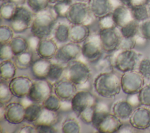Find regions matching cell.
<instances>
[{"instance_id":"6da1fadb","label":"cell","mask_w":150,"mask_h":133,"mask_svg":"<svg viewBox=\"0 0 150 133\" xmlns=\"http://www.w3.org/2000/svg\"><path fill=\"white\" fill-rule=\"evenodd\" d=\"M97 98L87 90L77 91L70 101L71 110L84 123L90 124L97 103Z\"/></svg>"},{"instance_id":"7a4b0ae2","label":"cell","mask_w":150,"mask_h":133,"mask_svg":"<svg viewBox=\"0 0 150 133\" xmlns=\"http://www.w3.org/2000/svg\"><path fill=\"white\" fill-rule=\"evenodd\" d=\"M96 93L106 99L114 98L121 90V76L114 71L100 73L93 83Z\"/></svg>"},{"instance_id":"3957f363","label":"cell","mask_w":150,"mask_h":133,"mask_svg":"<svg viewBox=\"0 0 150 133\" xmlns=\"http://www.w3.org/2000/svg\"><path fill=\"white\" fill-rule=\"evenodd\" d=\"M57 18L53 8H47L35 13L30 26L32 35L39 39L50 37L57 25Z\"/></svg>"},{"instance_id":"277c9868","label":"cell","mask_w":150,"mask_h":133,"mask_svg":"<svg viewBox=\"0 0 150 133\" xmlns=\"http://www.w3.org/2000/svg\"><path fill=\"white\" fill-rule=\"evenodd\" d=\"M64 77L84 90L91 77V70L87 64L76 59L66 64Z\"/></svg>"},{"instance_id":"5b68a950","label":"cell","mask_w":150,"mask_h":133,"mask_svg":"<svg viewBox=\"0 0 150 133\" xmlns=\"http://www.w3.org/2000/svg\"><path fill=\"white\" fill-rule=\"evenodd\" d=\"M142 56V53L133 49L118 50L114 55V68L122 73L134 70L138 68Z\"/></svg>"},{"instance_id":"8992f818","label":"cell","mask_w":150,"mask_h":133,"mask_svg":"<svg viewBox=\"0 0 150 133\" xmlns=\"http://www.w3.org/2000/svg\"><path fill=\"white\" fill-rule=\"evenodd\" d=\"M94 18L88 3L79 1L72 3L66 15L67 21L72 25H88Z\"/></svg>"},{"instance_id":"52a82bcc","label":"cell","mask_w":150,"mask_h":133,"mask_svg":"<svg viewBox=\"0 0 150 133\" xmlns=\"http://www.w3.org/2000/svg\"><path fill=\"white\" fill-rule=\"evenodd\" d=\"M98 35L104 53H112L120 49L122 36L117 27L100 29Z\"/></svg>"},{"instance_id":"ba28073f","label":"cell","mask_w":150,"mask_h":133,"mask_svg":"<svg viewBox=\"0 0 150 133\" xmlns=\"http://www.w3.org/2000/svg\"><path fill=\"white\" fill-rule=\"evenodd\" d=\"M98 33L90 34L81 45V55L90 63L96 62L103 55Z\"/></svg>"},{"instance_id":"9c48e42d","label":"cell","mask_w":150,"mask_h":133,"mask_svg":"<svg viewBox=\"0 0 150 133\" xmlns=\"http://www.w3.org/2000/svg\"><path fill=\"white\" fill-rule=\"evenodd\" d=\"M30 9L21 5H18L12 18L11 27L15 33H22L30 28L35 13Z\"/></svg>"},{"instance_id":"30bf717a","label":"cell","mask_w":150,"mask_h":133,"mask_svg":"<svg viewBox=\"0 0 150 133\" xmlns=\"http://www.w3.org/2000/svg\"><path fill=\"white\" fill-rule=\"evenodd\" d=\"M144 84V78L137 70L123 73L121 76L122 91L128 95L138 93Z\"/></svg>"},{"instance_id":"8fae6325","label":"cell","mask_w":150,"mask_h":133,"mask_svg":"<svg viewBox=\"0 0 150 133\" xmlns=\"http://www.w3.org/2000/svg\"><path fill=\"white\" fill-rule=\"evenodd\" d=\"M53 84L47 80L36 79L33 81L27 98L32 103L42 104L52 94Z\"/></svg>"},{"instance_id":"7c38bea8","label":"cell","mask_w":150,"mask_h":133,"mask_svg":"<svg viewBox=\"0 0 150 133\" xmlns=\"http://www.w3.org/2000/svg\"><path fill=\"white\" fill-rule=\"evenodd\" d=\"M80 54H81V46L70 41L58 48L54 58L57 62L66 64L71 61L76 60Z\"/></svg>"},{"instance_id":"4fadbf2b","label":"cell","mask_w":150,"mask_h":133,"mask_svg":"<svg viewBox=\"0 0 150 133\" xmlns=\"http://www.w3.org/2000/svg\"><path fill=\"white\" fill-rule=\"evenodd\" d=\"M53 93L62 101H70L77 90V86L66 77L53 84Z\"/></svg>"},{"instance_id":"5bb4252c","label":"cell","mask_w":150,"mask_h":133,"mask_svg":"<svg viewBox=\"0 0 150 133\" xmlns=\"http://www.w3.org/2000/svg\"><path fill=\"white\" fill-rule=\"evenodd\" d=\"M88 4L94 17L100 19L112 13L115 7L122 4L119 0H90Z\"/></svg>"},{"instance_id":"9a60e30c","label":"cell","mask_w":150,"mask_h":133,"mask_svg":"<svg viewBox=\"0 0 150 133\" xmlns=\"http://www.w3.org/2000/svg\"><path fill=\"white\" fill-rule=\"evenodd\" d=\"M33 81L28 76H19L12 79L9 83L13 96L18 98L27 97Z\"/></svg>"},{"instance_id":"2e32d148","label":"cell","mask_w":150,"mask_h":133,"mask_svg":"<svg viewBox=\"0 0 150 133\" xmlns=\"http://www.w3.org/2000/svg\"><path fill=\"white\" fill-rule=\"evenodd\" d=\"M129 123L137 129H145L150 127V109L146 106L134 109L129 118Z\"/></svg>"},{"instance_id":"e0dca14e","label":"cell","mask_w":150,"mask_h":133,"mask_svg":"<svg viewBox=\"0 0 150 133\" xmlns=\"http://www.w3.org/2000/svg\"><path fill=\"white\" fill-rule=\"evenodd\" d=\"M25 107L19 102H11L5 105V120L12 124H19L25 121Z\"/></svg>"},{"instance_id":"ac0fdd59","label":"cell","mask_w":150,"mask_h":133,"mask_svg":"<svg viewBox=\"0 0 150 133\" xmlns=\"http://www.w3.org/2000/svg\"><path fill=\"white\" fill-rule=\"evenodd\" d=\"M58 48L56 40L49 37L40 39L35 51L39 57L50 60L54 57Z\"/></svg>"},{"instance_id":"d6986e66","label":"cell","mask_w":150,"mask_h":133,"mask_svg":"<svg viewBox=\"0 0 150 133\" xmlns=\"http://www.w3.org/2000/svg\"><path fill=\"white\" fill-rule=\"evenodd\" d=\"M113 20L117 28H121L134 20L130 7L120 4L114 8L112 12Z\"/></svg>"},{"instance_id":"ffe728a7","label":"cell","mask_w":150,"mask_h":133,"mask_svg":"<svg viewBox=\"0 0 150 133\" xmlns=\"http://www.w3.org/2000/svg\"><path fill=\"white\" fill-rule=\"evenodd\" d=\"M52 62L49 59L39 58L33 60L30 70L36 79L46 80Z\"/></svg>"},{"instance_id":"44dd1931","label":"cell","mask_w":150,"mask_h":133,"mask_svg":"<svg viewBox=\"0 0 150 133\" xmlns=\"http://www.w3.org/2000/svg\"><path fill=\"white\" fill-rule=\"evenodd\" d=\"M134 107L126 100H120L114 103L111 107V112L120 120H129Z\"/></svg>"},{"instance_id":"7402d4cb","label":"cell","mask_w":150,"mask_h":133,"mask_svg":"<svg viewBox=\"0 0 150 133\" xmlns=\"http://www.w3.org/2000/svg\"><path fill=\"white\" fill-rule=\"evenodd\" d=\"M90 35L88 25H72L70 26V41L76 43H83Z\"/></svg>"},{"instance_id":"603a6c76","label":"cell","mask_w":150,"mask_h":133,"mask_svg":"<svg viewBox=\"0 0 150 133\" xmlns=\"http://www.w3.org/2000/svg\"><path fill=\"white\" fill-rule=\"evenodd\" d=\"M17 69L14 61L12 59L2 60L0 63L1 80L10 81L15 77Z\"/></svg>"},{"instance_id":"cb8c5ba5","label":"cell","mask_w":150,"mask_h":133,"mask_svg":"<svg viewBox=\"0 0 150 133\" xmlns=\"http://www.w3.org/2000/svg\"><path fill=\"white\" fill-rule=\"evenodd\" d=\"M59 121V114L57 111L49 110L43 108L38 120L33 123V125H55Z\"/></svg>"},{"instance_id":"d4e9b609","label":"cell","mask_w":150,"mask_h":133,"mask_svg":"<svg viewBox=\"0 0 150 133\" xmlns=\"http://www.w3.org/2000/svg\"><path fill=\"white\" fill-rule=\"evenodd\" d=\"M114 55L112 54V53H107V54L104 56L103 55L96 62L92 64H94L96 70L99 71V73L110 72L114 71Z\"/></svg>"},{"instance_id":"484cf974","label":"cell","mask_w":150,"mask_h":133,"mask_svg":"<svg viewBox=\"0 0 150 133\" xmlns=\"http://www.w3.org/2000/svg\"><path fill=\"white\" fill-rule=\"evenodd\" d=\"M13 59L18 69L26 70L30 67L33 62L32 51L28 50L18 55L15 56Z\"/></svg>"},{"instance_id":"4316f807","label":"cell","mask_w":150,"mask_h":133,"mask_svg":"<svg viewBox=\"0 0 150 133\" xmlns=\"http://www.w3.org/2000/svg\"><path fill=\"white\" fill-rule=\"evenodd\" d=\"M43 108L42 104L32 103L25 107V121L33 124L39 117Z\"/></svg>"},{"instance_id":"83f0119b","label":"cell","mask_w":150,"mask_h":133,"mask_svg":"<svg viewBox=\"0 0 150 133\" xmlns=\"http://www.w3.org/2000/svg\"><path fill=\"white\" fill-rule=\"evenodd\" d=\"M53 35L57 42L66 43L70 40V26L64 23L57 24L53 31Z\"/></svg>"},{"instance_id":"f1b7e54d","label":"cell","mask_w":150,"mask_h":133,"mask_svg":"<svg viewBox=\"0 0 150 133\" xmlns=\"http://www.w3.org/2000/svg\"><path fill=\"white\" fill-rule=\"evenodd\" d=\"M9 45L14 56L18 55L28 50L29 48L28 40L21 36L13 37L9 42Z\"/></svg>"},{"instance_id":"f546056e","label":"cell","mask_w":150,"mask_h":133,"mask_svg":"<svg viewBox=\"0 0 150 133\" xmlns=\"http://www.w3.org/2000/svg\"><path fill=\"white\" fill-rule=\"evenodd\" d=\"M64 71L65 67H64L62 64L58 62L52 63L46 80L53 84L64 77Z\"/></svg>"},{"instance_id":"4dcf8cb0","label":"cell","mask_w":150,"mask_h":133,"mask_svg":"<svg viewBox=\"0 0 150 133\" xmlns=\"http://www.w3.org/2000/svg\"><path fill=\"white\" fill-rule=\"evenodd\" d=\"M139 22L135 19L120 28V33L123 37L132 38L139 33Z\"/></svg>"},{"instance_id":"1f68e13d","label":"cell","mask_w":150,"mask_h":133,"mask_svg":"<svg viewBox=\"0 0 150 133\" xmlns=\"http://www.w3.org/2000/svg\"><path fill=\"white\" fill-rule=\"evenodd\" d=\"M18 5L9 0L4 1L1 5L0 14L2 19L11 21Z\"/></svg>"},{"instance_id":"d6a6232c","label":"cell","mask_w":150,"mask_h":133,"mask_svg":"<svg viewBox=\"0 0 150 133\" xmlns=\"http://www.w3.org/2000/svg\"><path fill=\"white\" fill-rule=\"evenodd\" d=\"M14 97L9 88L8 81L1 80L0 81V104L6 105L10 103Z\"/></svg>"},{"instance_id":"836d02e7","label":"cell","mask_w":150,"mask_h":133,"mask_svg":"<svg viewBox=\"0 0 150 133\" xmlns=\"http://www.w3.org/2000/svg\"><path fill=\"white\" fill-rule=\"evenodd\" d=\"M81 130L80 124L73 118H67L62 124V131L63 133H79Z\"/></svg>"},{"instance_id":"e575fe53","label":"cell","mask_w":150,"mask_h":133,"mask_svg":"<svg viewBox=\"0 0 150 133\" xmlns=\"http://www.w3.org/2000/svg\"><path fill=\"white\" fill-rule=\"evenodd\" d=\"M134 19L138 22H141L148 18V12L146 5L130 7Z\"/></svg>"},{"instance_id":"d590c367","label":"cell","mask_w":150,"mask_h":133,"mask_svg":"<svg viewBox=\"0 0 150 133\" xmlns=\"http://www.w3.org/2000/svg\"><path fill=\"white\" fill-rule=\"evenodd\" d=\"M42 105L49 110L58 111L62 107V101L54 94H52L44 101Z\"/></svg>"},{"instance_id":"8d00e7d4","label":"cell","mask_w":150,"mask_h":133,"mask_svg":"<svg viewBox=\"0 0 150 133\" xmlns=\"http://www.w3.org/2000/svg\"><path fill=\"white\" fill-rule=\"evenodd\" d=\"M72 3L71 0H60L54 4L53 9L58 17L66 18L67 11Z\"/></svg>"},{"instance_id":"74e56055","label":"cell","mask_w":150,"mask_h":133,"mask_svg":"<svg viewBox=\"0 0 150 133\" xmlns=\"http://www.w3.org/2000/svg\"><path fill=\"white\" fill-rule=\"evenodd\" d=\"M14 33L11 26L1 25L0 27V44L9 43L13 37Z\"/></svg>"},{"instance_id":"f35d334b","label":"cell","mask_w":150,"mask_h":133,"mask_svg":"<svg viewBox=\"0 0 150 133\" xmlns=\"http://www.w3.org/2000/svg\"><path fill=\"white\" fill-rule=\"evenodd\" d=\"M26 2L30 9L35 13L46 9L50 4L49 0H27Z\"/></svg>"},{"instance_id":"ab89813d","label":"cell","mask_w":150,"mask_h":133,"mask_svg":"<svg viewBox=\"0 0 150 133\" xmlns=\"http://www.w3.org/2000/svg\"><path fill=\"white\" fill-rule=\"evenodd\" d=\"M138 71L144 79L150 80V57L141 59L138 66Z\"/></svg>"},{"instance_id":"60d3db41","label":"cell","mask_w":150,"mask_h":133,"mask_svg":"<svg viewBox=\"0 0 150 133\" xmlns=\"http://www.w3.org/2000/svg\"><path fill=\"white\" fill-rule=\"evenodd\" d=\"M141 104L150 107V83L144 86L139 92Z\"/></svg>"},{"instance_id":"b9f144b4","label":"cell","mask_w":150,"mask_h":133,"mask_svg":"<svg viewBox=\"0 0 150 133\" xmlns=\"http://www.w3.org/2000/svg\"><path fill=\"white\" fill-rule=\"evenodd\" d=\"M98 25L100 29H108L117 27L113 20L112 13L98 19Z\"/></svg>"},{"instance_id":"7bdbcfd3","label":"cell","mask_w":150,"mask_h":133,"mask_svg":"<svg viewBox=\"0 0 150 133\" xmlns=\"http://www.w3.org/2000/svg\"><path fill=\"white\" fill-rule=\"evenodd\" d=\"M14 56L9 43L1 45L0 60L1 61L7 59H13Z\"/></svg>"},{"instance_id":"ee69618b","label":"cell","mask_w":150,"mask_h":133,"mask_svg":"<svg viewBox=\"0 0 150 133\" xmlns=\"http://www.w3.org/2000/svg\"><path fill=\"white\" fill-rule=\"evenodd\" d=\"M139 34L147 40H150V18L139 23Z\"/></svg>"},{"instance_id":"f6af8a7d","label":"cell","mask_w":150,"mask_h":133,"mask_svg":"<svg viewBox=\"0 0 150 133\" xmlns=\"http://www.w3.org/2000/svg\"><path fill=\"white\" fill-rule=\"evenodd\" d=\"M136 46L135 37L132 38H122L119 50H131Z\"/></svg>"},{"instance_id":"bcb514c9","label":"cell","mask_w":150,"mask_h":133,"mask_svg":"<svg viewBox=\"0 0 150 133\" xmlns=\"http://www.w3.org/2000/svg\"><path fill=\"white\" fill-rule=\"evenodd\" d=\"M13 132L15 133H37L36 127L33 124H23L17 128Z\"/></svg>"},{"instance_id":"7dc6e473","label":"cell","mask_w":150,"mask_h":133,"mask_svg":"<svg viewBox=\"0 0 150 133\" xmlns=\"http://www.w3.org/2000/svg\"><path fill=\"white\" fill-rule=\"evenodd\" d=\"M37 133H56L57 129L54 125H35Z\"/></svg>"},{"instance_id":"c3c4849f","label":"cell","mask_w":150,"mask_h":133,"mask_svg":"<svg viewBox=\"0 0 150 133\" xmlns=\"http://www.w3.org/2000/svg\"><path fill=\"white\" fill-rule=\"evenodd\" d=\"M127 100L130 103V104L133 107L137 108L142 105L139 96V93L132 94H129Z\"/></svg>"},{"instance_id":"681fc988","label":"cell","mask_w":150,"mask_h":133,"mask_svg":"<svg viewBox=\"0 0 150 133\" xmlns=\"http://www.w3.org/2000/svg\"><path fill=\"white\" fill-rule=\"evenodd\" d=\"M135 128L131 124H122L117 132H135Z\"/></svg>"},{"instance_id":"f907efd6","label":"cell","mask_w":150,"mask_h":133,"mask_svg":"<svg viewBox=\"0 0 150 133\" xmlns=\"http://www.w3.org/2000/svg\"><path fill=\"white\" fill-rule=\"evenodd\" d=\"M135 42H136V45H138L139 46H143L146 44L147 39L142 37L141 35L139 33L135 36Z\"/></svg>"},{"instance_id":"816d5d0a","label":"cell","mask_w":150,"mask_h":133,"mask_svg":"<svg viewBox=\"0 0 150 133\" xmlns=\"http://www.w3.org/2000/svg\"><path fill=\"white\" fill-rule=\"evenodd\" d=\"M148 2L149 0H131L129 7L147 5Z\"/></svg>"},{"instance_id":"f5cc1de1","label":"cell","mask_w":150,"mask_h":133,"mask_svg":"<svg viewBox=\"0 0 150 133\" xmlns=\"http://www.w3.org/2000/svg\"><path fill=\"white\" fill-rule=\"evenodd\" d=\"M5 105L0 104V120L2 121L5 120Z\"/></svg>"},{"instance_id":"db71d44e","label":"cell","mask_w":150,"mask_h":133,"mask_svg":"<svg viewBox=\"0 0 150 133\" xmlns=\"http://www.w3.org/2000/svg\"><path fill=\"white\" fill-rule=\"evenodd\" d=\"M11 2L16 4L18 5H21L25 4V2L27 1V0H9Z\"/></svg>"},{"instance_id":"11a10c76","label":"cell","mask_w":150,"mask_h":133,"mask_svg":"<svg viewBox=\"0 0 150 133\" xmlns=\"http://www.w3.org/2000/svg\"><path fill=\"white\" fill-rule=\"evenodd\" d=\"M146 6H147V9H148L149 18H150V2H148V4L146 5Z\"/></svg>"},{"instance_id":"9f6ffc18","label":"cell","mask_w":150,"mask_h":133,"mask_svg":"<svg viewBox=\"0 0 150 133\" xmlns=\"http://www.w3.org/2000/svg\"><path fill=\"white\" fill-rule=\"evenodd\" d=\"M79 2H86V3H88L89 2L90 0H77Z\"/></svg>"},{"instance_id":"6f0895ef","label":"cell","mask_w":150,"mask_h":133,"mask_svg":"<svg viewBox=\"0 0 150 133\" xmlns=\"http://www.w3.org/2000/svg\"><path fill=\"white\" fill-rule=\"evenodd\" d=\"M1 1H4H4H8V0H1Z\"/></svg>"}]
</instances>
